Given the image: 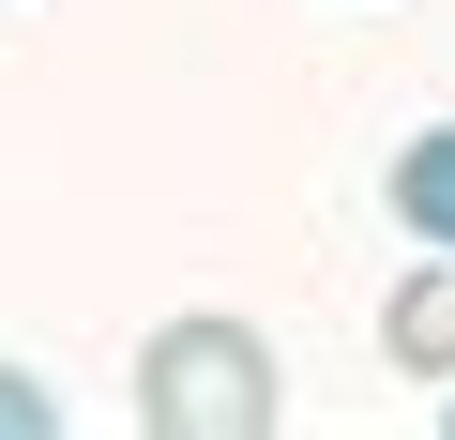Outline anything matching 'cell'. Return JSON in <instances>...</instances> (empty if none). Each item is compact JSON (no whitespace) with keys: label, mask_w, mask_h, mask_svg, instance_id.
<instances>
[{"label":"cell","mask_w":455,"mask_h":440,"mask_svg":"<svg viewBox=\"0 0 455 440\" xmlns=\"http://www.w3.org/2000/svg\"><path fill=\"white\" fill-rule=\"evenodd\" d=\"M274 334L259 319H167L152 349H137V425L152 440H274Z\"/></svg>","instance_id":"1"},{"label":"cell","mask_w":455,"mask_h":440,"mask_svg":"<svg viewBox=\"0 0 455 440\" xmlns=\"http://www.w3.org/2000/svg\"><path fill=\"white\" fill-rule=\"evenodd\" d=\"M379 349H395L410 380H455V244H425V274L379 304Z\"/></svg>","instance_id":"2"},{"label":"cell","mask_w":455,"mask_h":440,"mask_svg":"<svg viewBox=\"0 0 455 440\" xmlns=\"http://www.w3.org/2000/svg\"><path fill=\"white\" fill-rule=\"evenodd\" d=\"M395 228H410V244H455V122L395 137Z\"/></svg>","instance_id":"3"},{"label":"cell","mask_w":455,"mask_h":440,"mask_svg":"<svg viewBox=\"0 0 455 440\" xmlns=\"http://www.w3.org/2000/svg\"><path fill=\"white\" fill-rule=\"evenodd\" d=\"M46 425H61V395H46L31 364H0V440H46Z\"/></svg>","instance_id":"4"},{"label":"cell","mask_w":455,"mask_h":440,"mask_svg":"<svg viewBox=\"0 0 455 440\" xmlns=\"http://www.w3.org/2000/svg\"><path fill=\"white\" fill-rule=\"evenodd\" d=\"M440 425H455V395H440Z\"/></svg>","instance_id":"5"}]
</instances>
